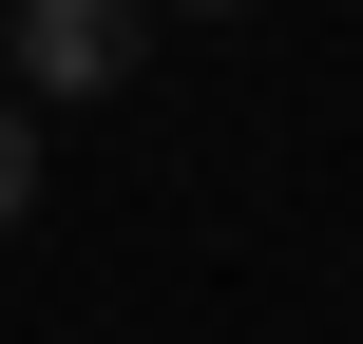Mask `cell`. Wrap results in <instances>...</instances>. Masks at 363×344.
I'll return each instance as SVG.
<instances>
[{
	"label": "cell",
	"instance_id": "obj_3",
	"mask_svg": "<svg viewBox=\"0 0 363 344\" xmlns=\"http://www.w3.org/2000/svg\"><path fill=\"white\" fill-rule=\"evenodd\" d=\"M153 19H230V0H153Z\"/></svg>",
	"mask_w": 363,
	"mask_h": 344
},
{
	"label": "cell",
	"instance_id": "obj_2",
	"mask_svg": "<svg viewBox=\"0 0 363 344\" xmlns=\"http://www.w3.org/2000/svg\"><path fill=\"white\" fill-rule=\"evenodd\" d=\"M19 211H38V115L0 96V230H19Z\"/></svg>",
	"mask_w": 363,
	"mask_h": 344
},
{
	"label": "cell",
	"instance_id": "obj_1",
	"mask_svg": "<svg viewBox=\"0 0 363 344\" xmlns=\"http://www.w3.org/2000/svg\"><path fill=\"white\" fill-rule=\"evenodd\" d=\"M134 38H153V0H19V19H0L19 115H38V96H115V77H134Z\"/></svg>",
	"mask_w": 363,
	"mask_h": 344
}]
</instances>
